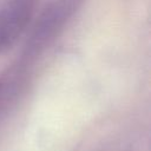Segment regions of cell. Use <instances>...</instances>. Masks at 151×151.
Masks as SVG:
<instances>
[{"label":"cell","mask_w":151,"mask_h":151,"mask_svg":"<svg viewBox=\"0 0 151 151\" xmlns=\"http://www.w3.org/2000/svg\"><path fill=\"white\" fill-rule=\"evenodd\" d=\"M31 68L32 65L18 58L0 71V123L11 114L25 94L31 78Z\"/></svg>","instance_id":"obj_3"},{"label":"cell","mask_w":151,"mask_h":151,"mask_svg":"<svg viewBox=\"0 0 151 151\" xmlns=\"http://www.w3.org/2000/svg\"><path fill=\"white\" fill-rule=\"evenodd\" d=\"M35 0H4L0 5V54L21 37L34 11Z\"/></svg>","instance_id":"obj_2"},{"label":"cell","mask_w":151,"mask_h":151,"mask_svg":"<svg viewBox=\"0 0 151 151\" xmlns=\"http://www.w3.org/2000/svg\"><path fill=\"white\" fill-rule=\"evenodd\" d=\"M84 0H53L39 14L24 45L20 58L27 64L34 61L51 46Z\"/></svg>","instance_id":"obj_1"}]
</instances>
